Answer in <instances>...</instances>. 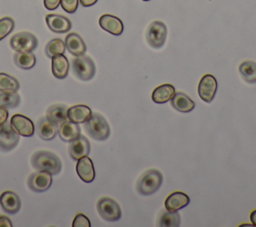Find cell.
Segmentation results:
<instances>
[{
    "label": "cell",
    "mask_w": 256,
    "mask_h": 227,
    "mask_svg": "<svg viewBox=\"0 0 256 227\" xmlns=\"http://www.w3.org/2000/svg\"><path fill=\"white\" fill-rule=\"evenodd\" d=\"M10 124L12 128L21 136L31 137L34 134L35 126L32 120L24 115H21V114L13 115L10 120Z\"/></svg>",
    "instance_id": "obj_11"
},
{
    "label": "cell",
    "mask_w": 256,
    "mask_h": 227,
    "mask_svg": "<svg viewBox=\"0 0 256 227\" xmlns=\"http://www.w3.org/2000/svg\"><path fill=\"white\" fill-rule=\"evenodd\" d=\"M170 103L175 110L183 113L190 112L195 107L194 101L183 92H175Z\"/></svg>",
    "instance_id": "obj_22"
},
{
    "label": "cell",
    "mask_w": 256,
    "mask_h": 227,
    "mask_svg": "<svg viewBox=\"0 0 256 227\" xmlns=\"http://www.w3.org/2000/svg\"><path fill=\"white\" fill-rule=\"evenodd\" d=\"M98 0H80V4L83 7H90L92 5H94Z\"/></svg>",
    "instance_id": "obj_38"
},
{
    "label": "cell",
    "mask_w": 256,
    "mask_h": 227,
    "mask_svg": "<svg viewBox=\"0 0 256 227\" xmlns=\"http://www.w3.org/2000/svg\"><path fill=\"white\" fill-rule=\"evenodd\" d=\"M78 3H79V0H61L60 1V4L63 10L70 14L74 13L77 10Z\"/></svg>",
    "instance_id": "obj_33"
},
{
    "label": "cell",
    "mask_w": 256,
    "mask_h": 227,
    "mask_svg": "<svg viewBox=\"0 0 256 227\" xmlns=\"http://www.w3.org/2000/svg\"><path fill=\"white\" fill-rule=\"evenodd\" d=\"M15 27V22L11 17H3L0 19V41L10 34Z\"/></svg>",
    "instance_id": "obj_32"
},
{
    "label": "cell",
    "mask_w": 256,
    "mask_h": 227,
    "mask_svg": "<svg viewBox=\"0 0 256 227\" xmlns=\"http://www.w3.org/2000/svg\"><path fill=\"white\" fill-rule=\"evenodd\" d=\"M20 88L19 81L6 73H0V91L15 93L18 92Z\"/></svg>",
    "instance_id": "obj_28"
},
{
    "label": "cell",
    "mask_w": 256,
    "mask_h": 227,
    "mask_svg": "<svg viewBox=\"0 0 256 227\" xmlns=\"http://www.w3.org/2000/svg\"><path fill=\"white\" fill-rule=\"evenodd\" d=\"M11 220L6 216H0V227H12Z\"/></svg>",
    "instance_id": "obj_37"
},
{
    "label": "cell",
    "mask_w": 256,
    "mask_h": 227,
    "mask_svg": "<svg viewBox=\"0 0 256 227\" xmlns=\"http://www.w3.org/2000/svg\"><path fill=\"white\" fill-rule=\"evenodd\" d=\"M250 220L252 222V225L256 226V210L252 211L251 214H250Z\"/></svg>",
    "instance_id": "obj_39"
},
{
    "label": "cell",
    "mask_w": 256,
    "mask_h": 227,
    "mask_svg": "<svg viewBox=\"0 0 256 227\" xmlns=\"http://www.w3.org/2000/svg\"><path fill=\"white\" fill-rule=\"evenodd\" d=\"M180 215L175 212H170V211H165L161 214L160 219H159V225L162 227H177L180 225Z\"/></svg>",
    "instance_id": "obj_30"
},
{
    "label": "cell",
    "mask_w": 256,
    "mask_h": 227,
    "mask_svg": "<svg viewBox=\"0 0 256 227\" xmlns=\"http://www.w3.org/2000/svg\"><path fill=\"white\" fill-rule=\"evenodd\" d=\"M31 164L34 169L48 171L52 175H57L62 169L60 158L53 152L40 150L36 151L31 157Z\"/></svg>",
    "instance_id": "obj_1"
},
{
    "label": "cell",
    "mask_w": 256,
    "mask_h": 227,
    "mask_svg": "<svg viewBox=\"0 0 256 227\" xmlns=\"http://www.w3.org/2000/svg\"><path fill=\"white\" fill-rule=\"evenodd\" d=\"M0 206L8 214H16L21 207L19 196L13 191H4L0 195Z\"/></svg>",
    "instance_id": "obj_15"
},
{
    "label": "cell",
    "mask_w": 256,
    "mask_h": 227,
    "mask_svg": "<svg viewBox=\"0 0 256 227\" xmlns=\"http://www.w3.org/2000/svg\"><path fill=\"white\" fill-rule=\"evenodd\" d=\"M60 1L61 0H44V6L48 10H54L59 6Z\"/></svg>",
    "instance_id": "obj_35"
},
{
    "label": "cell",
    "mask_w": 256,
    "mask_h": 227,
    "mask_svg": "<svg viewBox=\"0 0 256 227\" xmlns=\"http://www.w3.org/2000/svg\"><path fill=\"white\" fill-rule=\"evenodd\" d=\"M57 134L59 135V137L62 141L71 142L80 136L81 130L77 123L66 120L58 126Z\"/></svg>",
    "instance_id": "obj_19"
},
{
    "label": "cell",
    "mask_w": 256,
    "mask_h": 227,
    "mask_svg": "<svg viewBox=\"0 0 256 227\" xmlns=\"http://www.w3.org/2000/svg\"><path fill=\"white\" fill-rule=\"evenodd\" d=\"M19 134L7 121L0 127V151L9 152L14 149L19 142Z\"/></svg>",
    "instance_id": "obj_8"
},
{
    "label": "cell",
    "mask_w": 256,
    "mask_h": 227,
    "mask_svg": "<svg viewBox=\"0 0 256 227\" xmlns=\"http://www.w3.org/2000/svg\"><path fill=\"white\" fill-rule=\"evenodd\" d=\"M64 43L68 52L75 57L82 56L86 53V50H87L86 44L82 39V37L77 33H74V32L69 33L65 37Z\"/></svg>",
    "instance_id": "obj_14"
},
{
    "label": "cell",
    "mask_w": 256,
    "mask_h": 227,
    "mask_svg": "<svg viewBox=\"0 0 256 227\" xmlns=\"http://www.w3.org/2000/svg\"><path fill=\"white\" fill-rule=\"evenodd\" d=\"M38 46L36 36L30 32H18L10 39V47L15 52H33Z\"/></svg>",
    "instance_id": "obj_5"
},
{
    "label": "cell",
    "mask_w": 256,
    "mask_h": 227,
    "mask_svg": "<svg viewBox=\"0 0 256 227\" xmlns=\"http://www.w3.org/2000/svg\"><path fill=\"white\" fill-rule=\"evenodd\" d=\"M13 60L15 65L23 70H29L36 64V57L32 52H16Z\"/></svg>",
    "instance_id": "obj_26"
},
{
    "label": "cell",
    "mask_w": 256,
    "mask_h": 227,
    "mask_svg": "<svg viewBox=\"0 0 256 227\" xmlns=\"http://www.w3.org/2000/svg\"><path fill=\"white\" fill-rule=\"evenodd\" d=\"M76 172L79 178L85 183H90L95 179L93 162L88 156H84L78 160L76 165Z\"/></svg>",
    "instance_id": "obj_17"
},
{
    "label": "cell",
    "mask_w": 256,
    "mask_h": 227,
    "mask_svg": "<svg viewBox=\"0 0 256 227\" xmlns=\"http://www.w3.org/2000/svg\"><path fill=\"white\" fill-rule=\"evenodd\" d=\"M100 27L112 35H121L124 29L122 21L111 14H104L99 18Z\"/></svg>",
    "instance_id": "obj_16"
},
{
    "label": "cell",
    "mask_w": 256,
    "mask_h": 227,
    "mask_svg": "<svg viewBox=\"0 0 256 227\" xmlns=\"http://www.w3.org/2000/svg\"><path fill=\"white\" fill-rule=\"evenodd\" d=\"M67 106L63 104H55L50 106L46 111V118L52 123L59 126L64 121L68 120L67 118Z\"/></svg>",
    "instance_id": "obj_25"
},
{
    "label": "cell",
    "mask_w": 256,
    "mask_h": 227,
    "mask_svg": "<svg viewBox=\"0 0 256 227\" xmlns=\"http://www.w3.org/2000/svg\"><path fill=\"white\" fill-rule=\"evenodd\" d=\"M190 202V198L183 192H174L165 200V208L167 211L175 212L186 207Z\"/></svg>",
    "instance_id": "obj_20"
},
{
    "label": "cell",
    "mask_w": 256,
    "mask_h": 227,
    "mask_svg": "<svg viewBox=\"0 0 256 227\" xmlns=\"http://www.w3.org/2000/svg\"><path fill=\"white\" fill-rule=\"evenodd\" d=\"M84 128L89 136L97 141H104L110 135L109 124L99 113H92L91 117L84 122Z\"/></svg>",
    "instance_id": "obj_2"
},
{
    "label": "cell",
    "mask_w": 256,
    "mask_h": 227,
    "mask_svg": "<svg viewBox=\"0 0 256 227\" xmlns=\"http://www.w3.org/2000/svg\"><path fill=\"white\" fill-rule=\"evenodd\" d=\"M52 184V174L48 171H39L32 173L27 180L28 188L34 192H45Z\"/></svg>",
    "instance_id": "obj_9"
},
{
    "label": "cell",
    "mask_w": 256,
    "mask_h": 227,
    "mask_svg": "<svg viewBox=\"0 0 256 227\" xmlns=\"http://www.w3.org/2000/svg\"><path fill=\"white\" fill-rule=\"evenodd\" d=\"M143 1H149V0H143Z\"/></svg>",
    "instance_id": "obj_40"
},
{
    "label": "cell",
    "mask_w": 256,
    "mask_h": 227,
    "mask_svg": "<svg viewBox=\"0 0 256 227\" xmlns=\"http://www.w3.org/2000/svg\"><path fill=\"white\" fill-rule=\"evenodd\" d=\"M36 131L40 138L49 141L56 137L58 133V126L48 120L46 117H41L37 120Z\"/></svg>",
    "instance_id": "obj_18"
},
{
    "label": "cell",
    "mask_w": 256,
    "mask_h": 227,
    "mask_svg": "<svg viewBox=\"0 0 256 227\" xmlns=\"http://www.w3.org/2000/svg\"><path fill=\"white\" fill-rule=\"evenodd\" d=\"M73 227H90V220L82 213H78L73 220L72 223Z\"/></svg>",
    "instance_id": "obj_34"
},
{
    "label": "cell",
    "mask_w": 256,
    "mask_h": 227,
    "mask_svg": "<svg viewBox=\"0 0 256 227\" xmlns=\"http://www.w3.org/2000/svg\"><path fill=\"white\" fill-rule=\"evenodd\" d=\"M217 91V81L216 78L211 74L204 75L198 85L199 97L207 103L212 102L215 93Z\"/></svg>",
    "instance_id": "obj_10"
},
{
    "label": "cell",
    "mask_w": 256,
    "mask_h": 227,
    "mask_svg": "<svg viewBox=\"0 0 256 227\" xmlns=\"http://www.w3.org/2000/svg\"><path fill=\"white\" fill-rule=\"evenodd\" d=\"M69 71V62L64 54H59L52 57V73L57 79L67 77Z\"/></svg>",
    "instance_id": "obj_24"
},
{
    "label": "cell",
    "mask_w": 256,
    "mask_h": 227,
    "mask_svg": "<svg viewBox=\"0 0 256 227\" xmlns=\"http://www.w3.org/2000/svg\"><path fill=\"white\" fill-rule=\"evenodd\" d=\"M68 152L70 157L76 161L84 156H88L90 153V143L88 139L85 136L80 135L78 138L70 142Z\"/></svg>",
    "instance_id": "obj_12"
},
{
    "label": "cell",
    "mask_w": 256,
    "mask_h": 227,
    "mask_svg": "<svg viewBox=\"0 0 256 227\" xmlns=\"http://www.w3.org/2000/svg\"><path fill=\"white\" fill-rule=\"evenodd\" d=\"M239 72L243 79L250 84L256 83V62L244 61L239 66Z\"/></svg>",
    "instance_id": "obj_27"
},
{
    "label": "cell",
    "mask_w": 256,
    "mask_h": 227,
    "mask_svg": "<svg viewBox=\"0 0 256 227\" xmlns=\"http://www.w3.org/2000/svg\"><path fill=\"white\" fill-rule=\"evenodd\" d=\"M97 211L104 220L109 222H115L121 218L119 204L109 197H102L98 200Z\"/></svg>",
    "instance_id": "obj_6"
},
{
    "label": "cell",
    "mask_w": 256,
    "mask_h": 227,
    "mask_svg": "<svg viewBox=\"0 0 256 227\" xmlns=\"http://www.w3.org/2000/svg\"><path fill=\"white\" fill-rule=\"evenodd\" d=\"M71 67L74 75L82 81L91 80L96 72L93 60L86 55L75 57L71 62Z\"/></svg>",
    "instance_id": "obj_4"
},
{
    "label": "cell",
    "mask_w": 256,
    "mask_h": 227,
    "mask_svg": "<svg viewBox=\"0 0 256 227\" xmlns=\"http://www.w3.org/2000/svg\"><path fill=\"white\" fill-rule=\"evenodd\" d=\"M45 20L48 28L54 33H66L72 27L71 21L60 14H48Z\"/></svg>",
    "instance_id": "obj_13"
},
{
    "label": "cell",
    "mask_w": 256,
    "mask_h": 227,
    "mask_svg": "<svg viewBox=\"0 0 256 227\" xmlns=\"http://www.w3.org/2000/svg\"><path fill=\"white\" fill-rule=\"evenodd\" d=\"M91 109L86 105H75L67 110L68 120L77 124L86 122L91 117Z\"/></svg>",
    "instance_id": "obj_21"
},
{
    "label": "cell",
    "mask_w": 256,
    "mask_h": 227,
    "mask_svg": "<svg viewBox=\"0 0 256 227\" xmlns=\"http://www.w3.org/2000/svg\"><path fill=\"white\" fill-rule=\"evenodd\" d=\"M65 50H66L65 43L63 40L59 38H54L50 40L45 46V54L48 58H51V59L56 55L64 54Z\"/></svg>",
    "instance_id": "obj_29"
},
{
    "label": "cell",
    "mask_w": 256,
    "mask_h": 227,
    "mask_svg": "<svg viewBox=\"0 0 256 227\" xmlns=\"http://www.w3.org/2000/svg\"><path fill=\"white\" fill-rule=\"evenodd\" d=\"M175 94V88L171 84H162L157 86L152 92V100L155 103L163 104L172 99Z\"/></svg>",
    "instance_id": "obj_23"
},
{
    "label": "cell",
    "mask_w": 256,
    "mask_h": 227,
    "mask_svg": "<svg viewBox=\"0 0 256 227\" xmlns=\"http://www.w3.org/2000/svg\"><path fill=\"white\" fill-rule=\"evenodd\" d=\"M8 116H9V112L7 108L0 106V127L7 121Z\"/></svg>",
    "instance_id": "obj_36"
},
{
    "label": "cell",
    "mask_w": 256,
    "mask_h": 227,
    "mask_svg": "<svg viewBox=\"0 0 256 227\" xmlns=\"http://www.w3.org/2000/svg\"><path fill=\"white\" fill-rule=\"evenodd\" d=\"M167 37V27L161 21H154L152 22L146 33V40L147 43L154 49L161 48Z\"/></svg>",
    "instance_id": "obj_7"
},
{
    "label": "cell",
    "mask_w": 256,
    "mask_h": 227,
    "mask_svg": "<svg viewBox=\"0 0 256 227\" xmlns=\"http://www.w3.org/2000/svg\"><path fill=\"white\" fill-rule=\"evenodd\" d=\"M21 98L17 92L9 93L0 91V106L4 108H16L20 104Z\"/></svg>",
    "instance_id": "obj_31"
},
{
    "label": "cell",
    "mask_w": 256,
    "mask_h": 227,
    "mask_svg": "<svg viewBox=\"0 0 256 227\" xmlns=\"http://www.w3.org/2000/svg\"><path fill=\"white\" fill-rule=\"evenodd\" d=\"M163 176L160 171L150 169L146 171L137 183V191L141 195H151L155 193L161 186Z\"/></svg>",
    "instance_id": "obj_3"
}]
</instances>
